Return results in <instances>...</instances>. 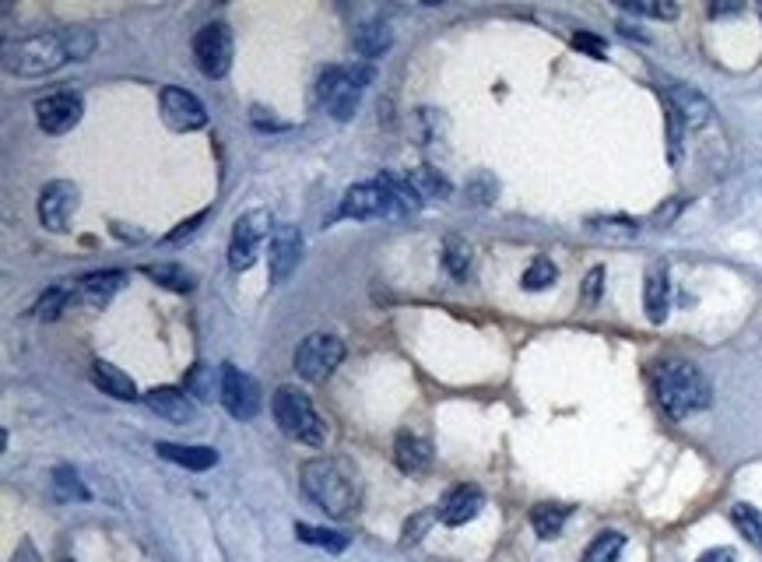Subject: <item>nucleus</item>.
<instances>
[{"instance_id": "23", "label": "nucleus", "mask_w": 762, "mask_h": 562, "mask_svg": "<svg viewBox=\"0 0 762 562\" xmlns=\"http://www.w3.org/2000/svg\"><path fill=\"white\" fill-rule=\"evenodd\" d=\"M390 43H394V36H390L387 22H366L355 32V50H359L362 57H383V53L390 50Z\"/></svg>"}, {"instance_id": "2", "label": "nucleus", "mask_w": 762, "mask_h": 562, "mask_svg": "<svg viewBox=\"0 0 762 562\" xmlns=\"http://www.w3.org/2000/svg\"><path fill=\"white\" fill-rule=\"evenodd\" d=\"M302 489L313 503L320 506L331 517H348L359 503V492H355V482L338 461H327V457H317V461L302 464Z\"/></svg>"}, {"instance_id": "44", "label": "nucleus", "mask_w": 762, "mask_h": 562, "mask_svg": "<svg viewBox=\"0 0 762 562\" xmlns=\"http://www.w3.org/2000/svg\"><path fill=\"white\" fill-rule=\"evenodd\" d=\"M22 562H39V559H36V552H32L29 545H25V555H22Z\"/></svg>"}, {"instance_id": "24", "label": "nucleus", "mask_w": 762, "mask_h": 562, "mask_svg": "<svg viewBox=\"0 0 762 562\" xmlns=\"http://www.w3.org/2000/svg\"><path fill=\"white\" fill-rule=\"evenodd\" d=\"M569 517V506H559V503H538L531 510V524L534 531H538V538L552 541L562 534V524H566Z\"/></svg>"}, {"instance_id": "1", "label": "nucleus", "mask_w": 762, "mask_h": 562, "mask_svg": "<svg viewBox=\"0 0 762 562\" xmlns=\"http://www.w3.org/2000/svg\"><path fill=\"white\" fill-rule=\"evenodd\" d=\"M654 390H657L661 408L668 411L675 422L710 404V383H706L703 373H699L696 366H689V362H657Z\"/></svg>"}, {"instance_id": "11", "label": "nucleus", "mask_w": 762, "mask_h": 562, "mask_svg": "<svg viewBox=\"0 0 762 562\" xmlns=\"http://www.w3.org/2000/svg\"><path fill=\"white\" fill-rule=\"evenodd\" d=\"M81 113L85 106H81V95L74 92H53L36 102V120L46 134H67L81 120Z\"/></svg>"}, {"instance_id": "34", "label": "nucleus", "mask_w": 762, "mask_h": 562, "mask_svg": "<svg viewBox=\"0 0 762 562\" xmlns=\"http://www.w3.org/2000/svg\"><path fill=\"white\" fill-rule=\"evenodd\" d=\"M67 303H74V292H67V289H50V292H46V296L36 303V317H39V320H57L60 310H64Z\"/></svg>"}, {"instance_id": "7", "label": "nucleus", "mask_w": 762, "mask_h": 562, "mask_svg": "<svg viewBox=\"0 0 762 562\" xmlns=\"http://www.w3.org/2000/svg\"><path fill=\"white\" fill-rule=\"evenodd\" d=\"M194 60L204 78H225L232 67V32L229 25L211 22L194 36Z\"/></svg>"}, {"instance_id": "25", "label": "nucleus", "mask_w": 762, "mask_h": 562, "mask_svg": "<svg viewBox=\"0 0 762 562\" xmlns=\"http://www.w3.org/2000/svg\"><path fill=\"white\" fill-rule=\"evenodd\" d=\"M380 183H383V190L390 194V204H394V211H415V208H422V194H418L415 187H411V180L408 176H397V173H383L380 176Z\"/></svg>"}, {"instance_id": "17", "label": "nucleus", "mask_w": 762, "mask_h": 562, "mask_svg": "<svg viewBox=\"0 0 762 562\" xmlns=\"http://www.w3.org/2000/svg\"><path fill=\"white\" fill-rule=\"evenodd\" d=\"M123 285V274L120 271H99V274H88L81 278L78 292H74V303L88 306V310H102L109 299L116 296V289Z\"/></svg>"}, {"instance_id": "8", "label": "nucleus", "mask_w": 762, "mask_h": 562, "mask_svg": "<svg viewBox=\"0 0 762 562\" xmlns=\"http://www.w3.org/2000/svg\"><path fill=\"white\" fill-rule=\"evenodd\" d=\"M267 232H271V215H267V211H250V215L239 218L236 229H232V243H229L232 271H250Z\"/></svg>"}, {"instance_id": "32", "label": "nucleus", "mask_w": 762, "mask_h": 562, "mask_svg": "<svg viewBox=\"0 0 762 562\" xmlns=\"http://www.w3.org/2000/svg\"><path fill=\"white\" fill-rule=\"evenodd\" d=\"M53 492H57L60 503H71V499H88V489L81 485V478L74 475L71 468H57V471H53Z\"/></svg>"}, {"instance_id": "30", "label": "nucleus", "mask_w": 762, "mask_h": 562, "mask_svg": "<svg viewBox=\"0 0 762 562\" xmlns=\"http://www.w3.org/2000/svg\"><path fill=\"white\" fill-rule=\"evenodd\" d=\"M443 264L453 278L464 281L471 274V264H475V250H471L468 243H461V239H450V243H446V253H443Z\"/></svg>"}, {"instance_id": "39", "label": "nucleus", "mask_w": 762, "mask_h": 562, "mask_svg": "<svg viewBox=\"0 0 762 562\" xmlns=\"http://www.w3.org/2000/svg\"><path fill=\"white\" fill-rule=\"evenodd\" d=\"M629 11H636V15H650V18H675L678 8L675 4H626Z\"/></svg>"}, {"instance_id": "43", "label": "nucleus", "mask_w": 762, "mask_h": 562, "mask_svg": "<svg viewBox=\"0 0 762 562\" xmlns=\"http://www.w3.org/2000/svg\"><path fill=\"white\" fill-rule=\"evenodd\" d=\"M204 215H208V211H201V215H197V218H190V222H183V225H180V229H176V232H173V236H169V239H173V243H176V239L190 236V232H194V229H197V225H201V222H204Z\"/></svg>"}, {"instance_id": "37", "label": "nucleus", "mask_w": 762, "mask_h": 562, "mask_svg": "<svg viewBox=\"0 0 762 562\" xmlns=\"http://www.w3.org/2000/svg\"><path fill=\"white\" fill-rule=\"evenodd\" d=\"M496 180H492V176H478V180H471L468 183V197H471V201H475V204H492V197H496Z\"/></svg>"}, {"instance_id": "12", "label": "nucleus", "mask_w": 762, "mask_h": 562, "mask_svg": "<svg viewBox=\"0 0 762 562\" xmlns=\"http://www.w3.org/2000/svg\"><path fill=\"white\" fill-rule=\"evenodd\" d=\"M162 116L173 130H201L208 123L201 99L190 95L187 88H166L162 92Z\"/></svg>"}, {"instance_id": "26", "label": "nucleus", "mask_w": 762, "mask_h": 562, "mask_svg": "<svg viewBox=\"0 0 762 562\" xmlns=\"http://www.w3.org/2000/svg\"><path fill=\"white\" fill-rule=\"evenodd\" d=\"M622 548H626V534L619 531H601L583 552V562H619Z\"/></svg>"}, {"instance_id": "4", "label": "nucleus", "mask_w": 762, "mask_h": 562, "mask_svg": "<svg viewBox=\"0 0 762 562\" xmlns=\"http://www.w3.org/2000/svg\"><path fill=\"white\" fill-rule=\"evenodd\" d=\"M274 418H278V429L285 436L299 443H310V447H320L327 440V426L324 418L313 411L310 397L295 387H278L274 394Z\"/></svg>"}, {"instance_id": "36", "label": "nucleus", "mask_w": 762, "mask_h": 562, "mask_svg": "<svg viewBox=\"0 0 762 562\" xmlns=\"http://www.w3.org/2000/svg\"><path fill=\"white\" fill-rule=\"evenodd\" d=\"M187 390H197L201 397H215V373L208 366H194L187 376Z\"/></svg>"}, {"instance_id": "31", "label": "nucleus", "mask_w": 762, "mask_h": 562, "mask_svg": "<svg viewBox=\"0 0 762 562\" xmlns=\"http://www.w3.org/2000/svg\"><path fill=\"white\" fill-rule=\"evenodd\" d=\"M555 278H559V267H555L548 257H534V264L524 271L520 285H524L527 292H541V289H548V285H552Z\"/></svg>"}, {"instance_id": "27", "label": "nucleus", "mask_w": 762, "mask_h": 562, "mask_svg": "<svg viewBox=\"0 0 762 562\" xmlns=\"http://www.w3.org/2000/svg\"><path fill=\"white\" fill-rule=\"evenodd\" d=\"M148 278H155L159 285H166V289H173V292H190L194 289V274L187 271V267H180V264H148V267H141Z\"/></svg>"}, {"instance_id": "22", "label": "nucleus", "mask_w": 762, "mask_h": 562, "mask_svg": "<svg viewBox=\"0 0 762 562\" xmlns=\"http://www.w3.org/2000/svg\"><path fill=\"white\" fill-rule=\"evenodd\" d=\"M643 303H647V317L654 320V324H664V317H668V303H671L668 274H664V271H650L647 292H643Z\"/></svg>"}, {"instance_id": "14", "label": "nucleus", "mask_w": 762, "mask_h": 562, "mask_svg": "<svg viewBox=\"0 0 762 562\" xmlns=\"http://www.w3.org/2000/svg\"><path fill=\"white\" fill-rule=\"evenodd\" d=\"M387 211H394V204H390V194L383 190V183H359V187H352L345 194V201H341V215L345 218H376V215H387Z\"/></svg>"}, {"instance_id": "6", "label": "nucleus", "mask_w": 762, "mask_h": 562, "mask_svg": "<svg viewBox=\"0 0 762 562\" xmlns=\"http://www.w3.org/2000/svg\"><path fill=\"white\" fill-rule=\"evenodd\" d=\"M345 359V345L334 334H310L295 348V369L310 383H324Z\"/></svg>"}, {"instance_id": "3", "label": "nucleus", "mask_w": 762, "mask_h": 562, "mask_svg": "<svg viewBox=\"0 0 762 562\" xmlns=\"http://www.w3.org/2000/svg\"><path fill=\"white\" fill-rule=\"evenodd\" d=\"M67 57V46H64V36L57 32H39V36H29V39H18L4 50V67L18 78H43V74L57 71Z\"/></svg>"}, {"instance_id": "18", "label": "nucleus", "mask_w": 762, "mask_h": 562, "mask_svg": "<svg viewBox=\"0 0 762 562\" xmlns=\"http://www.w3.org/2000/svg\"><path fill=\"white\" fill-rule=\"evenodd\" d=\"M671 109H675L678 116H682L685 123H692V127H703V123H710L713 116V106L710 99H703L699 92H692L689 85H671Z\"/></svg>"}, {"instance_id": "20", "label": "nucleus", "mask_w": 762, "mask_h": 562, "mask_svg": "<svg viewBox=\"0 0 762 562\" xmlns=\"http://www.w3.org/2000/svg\"><path fill=\"white\" fill-rule=\"evenodd\" d=\"M394 457H397V468L401 471H422L425 464H429V457H432V450H429V443L422 440V436H415V433H397V443H394Z\"/></svg>"}, {"instance_id": "13", "label": "nucleus", "mask_w": 762, "mask_h": 562, "mask_svg": "<svg viewBox=\"0 0 762 562\" xmlns=\"http://www.w3.org/2000/svg\"><path fill=\"white\" fill-rule=\"evenodd\" d=\"M271 281H285L288 274L299 267V257H302V232L295 225H278L271 236Z\"/></svg>"}, {"instance_id": "10", "label": "nucleus", "mask_w": 762, "mask_h": 562, "mask_svg": "<svg viewBox=\"0 0 762 562\" xmlns=\"http://www.w3.org/2000/svg\"><path fill=\"white\" fill-rule=\"evenodd\" d=\"M74 208H78V187L67 180H53L39 194V222L50 232H64L71 222Z\"/></svg>"}, {"instance_id": "42", "label": "nucleus", "mask_w": 762, "mask_h": 562, "mask_svg": "<svg viewBox=\"0 0 762 562\" xmlns=\"http://www.w3.org/2000/svg\"><path fill=\"white\" fill-rule=\"evenodd\" d=\"M696 562H738V555H734L731 548H710V552H703Z\"/></svg>"}, {"instance_id": "41", "label": "nucleus", "mask_w": 762, "mask_h": 562, "mask_svg": "<svg viewBox=\"0 0 762 562\" xmlns=\"http://www.w3.org/2000/svg\"><path fill=\"white\" fill-rule=\"evenodd\" d=\"M432 517H439V510L436 513H422V517L408 520V527H404V541H418V538H422V527L429 524Z\"/></svg>"}, {"instance_id": "29", "label": "nucleus", "mask_w": 762, "mask_h": 562, "mask_svg": "<svg viewBox=\"0 0 762 562\" xmlns=\"http://www.w3.org/2000/svg\"><path fill=\"white\" fill-rule=\"evenodd\" d=\"M731 520L738 527V534L745 541H752L755 548H762V513L748 503H734L731 506Z\"/></svg>"}, {"instance_id": "40", "label": "nucleus", "mask_w": 762, "mask_h": 562, "mask_svg": "<svg viewBox=\"0 0 762 562\" xmlns=\"http://www.w3.org/2000/svg\"><path fill=\"white\" fill-rule=\"evenodd\" d=\"M573 46H576V50H587L590 57H597V60H604V53H608V46H604L601 39H597V36H583V32H580V36H573Z\"/></svg>"}, {"instance_id": "35", "label": "nucleus", "mask_w": 762, "mask_h": 562, "mask_svg": "<svg viewBox=\"0 0 762 562\" xmlns=\"http://www.w3.org/2000/svg\"><path fill=\"white\" fill-rule=\"evenodd\" d=\"M64 46H67V57L71 60H88L95 50V36L88 29H71V32H64Z\"/></svg>"}, {"instance_id": "38", "label": "nucleus", "mask_w": 762, "mask_h": 562, "mask_svg": "<svg viewBox=\"0 0 762 562\" xmlns=\"http://www.w3.org/2000/svg\"><path fill=\"white\" fill-rule=\"evenodd\" d=\"M601 285H604V267H594V271L583 278V306H594L601 299Z\"/></svg>"}, {"instance_id": "15", "label": "nucleus", "mask_w": 762, "mask_h": 562, "mask_svg": "<svg viewBox=\"0 0 762 562\" xmlns=\"http://www.w3.org/2000/svg\"><path fill=\"white\" fill-rule=\"evenodd\" d=\"M482 506H485V496L478 485H457V489L439 503V520L450 527H461L468 524V520H475Z\"/></svg>"}, {"instance_id": "28", "label": "nucleus", "mask_w": 762, "mask_h": 562, "mask_svg": "<svg viewBox=\"0 0 762 562\" xmlns=\"http://www.w3.org/2000/svg\"><path fill=\"white\" fill-rule=\"evenodd\" d=\"M408 180H411V187L422 194V201H443L446 194H450V183L443 180V176L436 173V169H429V166H418V169H411L408 173Z\"/></svg>"}, {"instance_id": "21", "label": "nucleus", "mask_w": 762, "mask_h": 562, "mask_svg": "<svg viewBox=\"0 0 762 562\" xmlns=\"http://www.w3.org/2000/svg\"><path fill=\"white\" fill-rule=\"evenodd\" d=\"M159 457L166 461L180 464V468H190V471H208L218 464V454L211 447H176V443H159Z\"/></svg>"}, {"instance_id": "33", "label": "nucleus", "mask_w": 762, "mask_h": 562, "mask_svg": "<svg viewBox=\"0 0 762 562\" xmlns=\"http://www.w3.org/2000/svg\"><path fill=\"white\" fill-rule=\"evenodd\" d=\"M295 534H299L302 541H310V545H324V548H331V552H345V548H348V538H345V534L324 531V527L295 524Z\"/></svg>"}, {"instance_id": "19", "label": "nucleus", "mask_w": 762, "mask_h": 562, "mask_svg": "<svg viewBox=\"0 0 762 562\" xmlns=\"http://www.w3.org/2000/svg\"><path fill=\"white\" fill-rule=\"evenodd\" d=\"M92 383L102 390V394L116 397V401H137V387L120 366L113 362H95L92 366Z\"/></svg>"}, {"instance_id": "5", "label": "nucleus", "mask_w": 762, "mask_h": 562, "mask_svg": "<svg viewBox=\"0 0 762 562\" xmlns=\"http://www.w3.org/2000/svg\"><path fill=\"white\" fill-rule=\"evenodd\" d=\"M369 81V71L366 67H327L320 74V102L334 113V120H348L355 113L362 99V88Z\"/></svg>"}, {"instance_id": "16", "label": "nucleus", "mask_w": 762, "mask_h": 562, "mask_svg": "<svg viewBox=\"0 0 762 562\" xmlns=\"http://www.w3.org/2000/svg\"><path fill=\"white\" fill-rule=\"evenodd\" d=\"M144 404H148L159 418L173 422V426H187L190 418H194V404H190V397L176 387H151L148 394H144Z\"/></svg>"}, {"instance_id": "9", "label": "nucleus", "mask_w": 762, "mask_h": 562, "mask_svg": "<svg viewBox=\"0 0 762 562\" xmlns=\"http://www.w3.org/2000/svg\"><path fill=\"white\" fill-rule=\"evenodd\" d=\"M218 397L236 418H253L260 411V387L253 376H246L236 366H222V383H218Z\"/></svg>"}]
</instances>
